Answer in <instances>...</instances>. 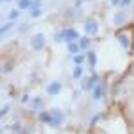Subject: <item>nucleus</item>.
I'll list each match as a JSON object with an SVG mask.
<instances>
[{
    "label": "nucleus",
    "instance_id": "nucleus-15",
    "mask_svg": "<svg viewBox=\"0 0 134 134\" xmlns=\"http://www.w3.org/2000/svg\"><path fill=\"white\" fill-rule=\"evenodd\" d=\"M79 47L81 50H90V36H82L79 40Z\"/></svg>",
    "mask_w": 134,
    "mask_h": 134
},
{
    "label": "nucleus",
    "instance_id": "nucleus-24",
    "mask_svg": "<svg viewBox=\"0 0 134 134\" xmlns=\"http://www.w3.org/2000/svg\"><path fill=\"white\" fill-rule=\"evenodd\" d=\"M7 111H9V105L5 104V105L2 107V116H5V114H7Z\"/></svg>",
    "mask_w": 134,
    "mask_h": 134
},
{
    "label": "nucleus",
    "instance_id": "nucleus-11",
    "mask_svg": "<svg viewBox=\"0 0 134 134\" xmlns=\"http://www.w3.org/2000/svg\"><path fill=\"white\" fill-rule=\"evenodd\" d=\"M38 120H40L41 124H45V125H50L52 124V114H50V111H40V113H38Z\"/></svg>",
    "mask_w": 134,
    "mask_h": 134
},
{
    "label": "nucleus",
    "instance_id": "nucleus-5",
    "mask_svg": "<svg viewBox=\"0 0 134 134\" xmlns=\"http://www.w3.org/2000/svg\"><path fill=\"white\" fill-rule=\"evenodd\" d=\"M113 23L116 25V27H122V25H125L127 23V20H129V14H127V11L125 9H120L116 11V13H113Z\"/></svg>",
    "mask_w": 134,
    "mask_h": 134
},
{
    "label": "nucleus",
    "instance_id": "nucleus-4",
    "mask_svg": "<svg viewBox=\"0 0 134 134\" xmlns=\"http://www.w3.org/2000/svg\"><path fill=\"white\" fill-rule=\"evenodd\" d=\"M98 82H102V81H100V77H98L97 73H91V77H84V79H82L81 88H82V91H91Z\"/></svg>",
    "mask_w": 134,
    "mask_h": 134
},
{
    "label": "nucleus",
    "instance_id": "nucleus-14",
    "mask_svg": "<svg viewBox=\"0 0 134 134\" xmlns=\"http://www.w3.org/2000/svg\"><path fill=\"white\" fill-rule=\"evenodd\" d=\"M82 63H86V54H77V55H73V64L75 66H82Z\"/></svg>",
    "mask_w": 134,
    "mask_h": 134
},
{
    "label": "nucleus",
    "instance_id": "nucleus-22",
    "mask_svg": "<svg viewBox=\"0 0 134 134\" xmlns=\"http://www.w3.org/2000/svg\"><path fill=\"white\" fill-rule=\"evenodd\" d=\"M132 4H134L132 0H122V4H120V5H122V7H124V9H125V7H131Z\"/></svg>",
    "mask_w": 134,
    "mask_h": 134
},
{
    "label": "nucleus",
    "instance_id": "nucleus-17",
    "mask_svg": "<svg viewBox=\"0 0 134 134\" xmlns=\"http://www.w3.org/2000/svg\"><path fill=\"white\" fill-rule=\"evenodd\" d=\"M31 7H32V0H18V9H29L31 11Z\"/></svg>",
    "mask_w": 134,
    "mask_h": 134
},
{
    "label": "nucleus",
    "instance_id": "nucleus-12",
    "mask_svg": "<svg viewBox=\"0 0 134 134\" xmlns=\"http://www.w3.org/2000/svg\"><path fill=\"white\" fill-rule=\"evenodd\" d=\"M31 109L32 111H41L43 109V98L41 97H34L31 100Z\"/></svg>",
    "mask_w": 134,
    "mask_h": 134
},
{
    "label": "nucleus",
    "instance_id": "nucleus-2",
    "mask_svg": "<svg viewBox=\"0 0 134 134\" xmlns=\"http://www.w3.org/2000/svg\"><path fill=\"white\" fill-rule=\"evenodd\" d=\"M82 27H84V34L90 36V38L97 36V34L100 32V23H98L97 18H88V20H84Z\"/></svg>",
    "mask_w": 134,
    "mask_h": 134
},
{
    "label": "nucleus",
    "instance_id": "nucleus-26",
    "mask_svg": "<svg viewBox=\"0 0 134 134\" xmlns=\"http://www.w3.org/2000/svg\"><path fill=\"white\" fill-rule=\"evenodd\" d=\"M18 134H31V129H21Z\"/></svg>",
    "mask_w": 134,
    "mask_h": 134
},
{
    "label": "nucleus",
    "instance_id": "nucleus-25",
    "mask_svg": "<svg viewBox=\"0 0 134 134\" xmlns=\"http://www.w3.org/2000/svg\"><path fill=\"white\" fill-rule=\"evenodd\" d=\"M9 70H13V64H5V66H4V73H7Z\"/></svg>",
    "mask_w": 134,
    "mask_h": 134
},
{
    "label": "nucleus",
    "instance_id": "nucleus-1",
    "mask_svg": "<svg viewBox=\"0 0 134 134\" xmlns=\"http://www.w3.org/2000/svg\"><path fill=\"white\" fill-rule=\"evenodd\" d=\"M81 40V36H79V32L75 31L73 27H66V29H61V31H57L54 34V41L61 43L64 41L66 45L68 43H73V41H79Z\"/></svg>",
    "mask_w": 134,
    "mask_h": 134
},
{
    "label": "nucleus",
    "instance_id": "nucleus-29",
    "mask_svg": "<svg viewBox=\"0 0 134 134\" xmlns=\"http://www.w3.org/2000/svg\"><path fill=\"white\" fill-rule=\"evenodd\" d=\"M82 2H90V0H82Z\"/></svg>",
    "mask_w": 134,
    "mask_h": 134
},
{
    "label": "nucleus",
    "instance_id": "nucleus-9",
    "mask_svg": "<svg viewBox=\"0 0 134 134\" xmlns=\"http://www.w3.org/2000/svg\"><path fill=\"white\" fill-rule=\"evenodd\" d=\"M61 90H63L61 81H52V82L47 86V93H48V95H59Z\"/></svg>",
    "mask_w": 134,
    "mask_h": 134
},
{
    "label": "nucleus",
    "instance_id": "nucleus-18",
    "mask_svg": "<svg viewBox=\"0 0 134 134\" xmlns=\"http://www.w3.org/2000/svg\"><path fill=\"white\" fill-rule=\"evenodd\" d=\"M13 27H14V21H9V23H4V25H2V38H5V34H7V31H11V29H13Z\"/></svg>",
    "mask_w": 134,
    "mask_h": 134
},
{
    "label": "nucleus",
    "instance_id": "nucleus-16",
    "mask_svg": "<svg viewBox=\"0 0 134 134\" xmlns=\"http://www.w3.org/2000/svg\"><path fill=\"white\" fill-rule=\"evenodd\" d=\"M72 75H73V79H77V81L82 79V77H84V68H82V66H75L73 72H72Z\"/></svg>",
    "mask_w": 134,
    "mask_h": 134
},
{
    "label": "nucleus",
    "instance_id": "nucleus-3",
    "mask_svg": "<svg viewBox=\"0 0 134 134\" xmlns=\"http://www.w3.org/2000/svg\"><path fill=\"white\" fill-rule=\"evenodd\" d=\"M52 114V124L48 125V127H52V129H57V127H61L63 124H64V120H66V116H64V111L63 109H59V107H52V109H48Z\"/></svg>",
    "mask_w": 134,
    "mask_h": 134
},
{
    "label": "nucleus",
    "instance_id": "nucleus-20",
    "mask_svg": "<svg viewBox=\"0 0 134 134\" xmlns=\"http://www.w3.org/2000/svg\"><path fill=\"white\" fill-rule=\"evenodd\" d=\"M102 116H104L102 113H97V114H93V116H91V120H90V124H91V125L98 124V122H100V120H102Z\"/></svg>",
    "mask_w": 134,
    "mask_h": 134
},
{
    "label": "nucleus",
    "instance_id": "nucleus-6",
    "mask_svg": "<svg viewBox=\"0 0 134 134\" xmlns=\"http://www.w3.org/2000/svg\"><path fill=\"white\" fill-rule=\"evenodd\" d=\"M116 41L120 43V47H122L124 50H131V47H132L129 34H127V32H124V31H118V32H116Z\"/></svg>",
    "mask_w": 134,
    "mask_h": 134
},
{
    "label": "nucleus",
    "instance_id": "nucleus-27",
    "mask_svg": "<svg viewBox=\"0 0 134 134\" xmlns=\"http://www.w3.org/2000/svg\"><path fill=\"white\" fill-rule=\"evenodd\" d=\"M111 4H113V5H120V4H122V0H111Z\"/></svg>",
    "mask_w": 134,
    "mask_h": 134
},
{
    "label": "nucleus",
    "instance_id": "nucleus-30",
    "mask_svg": "<svg viewBox=\"0 0 134 134\" xmlns=\"http://www.w3.org/2000/svg\"><path fill=\"white\" fill-rule=\"evenodd\" d=\"M132 9H134V4H132Z\"/></svg>",
    "mask_w": 134,
    "mask_h": 134
},
{
    "label": "nucleus",
    "instance_id": "nucleus-7",
    "mask_svg": "<svg viewBox=\"0 0 134 134\" xmlns=\"http://www.w3.org/2000/svg\"><path fill=\"white\" fill-rule=\"evenodd\" d=\"M31 47L34 48V50H41V48H45V34H41V32L34 34V36L31 38Z\"/></svg>",
    "mask_w": 134,
    "mask_h": 134
},
{
    "label": "nucleus",
    "instance_id": "nucleus-10",
    "mask_svg": "<svg viewBox=\"0 0 134 134\" xmlns=\"http://www.w3.org/2000/svg\"><path fill=\"white\" fill-rule=\"evenodd\" d=\"M97 54L93 50H88L86 52V61H88V64H90V70H91V73H95V66H97Z\"/></svg>",
    "mask_w": 134,
    "mask_h": 134
},
{
    "label": "nucleus",
    "instance_id": "nucleus-21",
    "mask_svg": "<svg viewBox=\"0 0 134 134\" xmlns=\"http://www.w3.org/2000/svg\"><path fill=\"white\" fill-rule=\"evenodd\" d=\"M31 16H32V18L41 16V7H40V9H31Z\"/></svg>",
    "mask_w": 134,
    "mask_h": 134
},
{
    "label": "nucleus",
    "instance_id": "nucleus-19",
    "mask_svg": "<svg viewBox=\"0 0 134 134\" xmlns=\"http://www.w3.org/2000/svg\"><path fill=\"white\" fill-rule=\"evenodd\" d=\"M7 16H9L11 21H16V20H18V16H20V9H11Z\"/></svg>",
    "mask_w": 134,
    "mask_h": 134
},
{
    "label": "nucleus",
    "instance_id": "nucleus-23",
    "mask_svg": "<svg viewBox=\"0 0 134 134\" xmlns=\"http://www.w3.org/2000/svg\"><path fill=\"white\" fill-rule=\"evenodd\" d=\"M21 104H27V102H31V95H27V93H25V95H21Z\"/></svg>",
    "mask_w": 134,
    "mask_h": 134
},
{
    "label": "nucleus",
    "instance_id": "nucleus-8",
    "mask_svg": "<svg viewBox=\"0 0 134 134\" xmlns=\"http://www.w3.org/2000/svg\"><path fill=\"white\" fill-rule=\"evenodd\" d=\"M104 93H105V88H104L102 82H98L91 90V98L95 100V102H98V100H102V98H104Z\"/></svg>",
    "mask_w": 134,
    "mask_h": 134
},
{
    "label": "nucleus",
    "instance_id": "nucleus-28",
    "mask_svg": "<svg viewBox=\"0 0 134 134\" xmlns=\"http://www.w3.org/2000/svg\"><path fill=\"white\" fill-rule=\"evenodd\" d=\"M2 2H11V0H2Z\"/></svg>",
    "mask_w": 134,
    "mask_h": 134
},
{
    "label": "nucleus",
    "instance_id": "nucleus-13",
    "mask_svg": "<svg viewBox=\"0 0 134 134\" xmlns=\"http://www.w3.org/2000/svg\"><path fill=\"white\" fill-rule=\"evenodd\" d=\"M66 48H68V52H70V54H73V55H77V54H81V47H79V41L68 43V45H66Z\"/></svg>",
    "mask_w": 134,
    "mask_h": 134
}]
</instances>
